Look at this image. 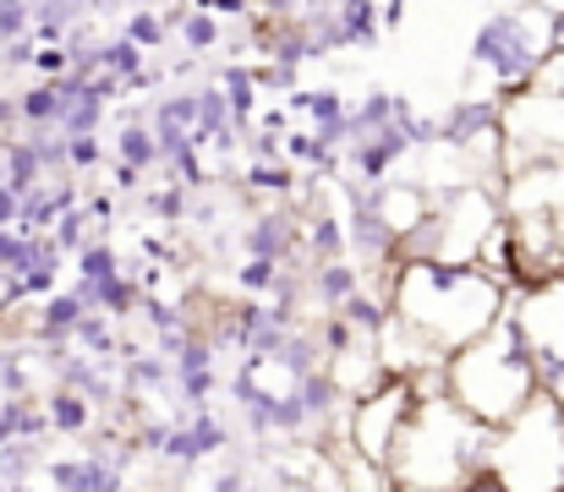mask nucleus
Returning a JSON list of instances; mask_svg holds the SVG:
<instances>
[{"mask_svg": "<svg viewBox=\"0 0 564 492\" xmlns=\"http://www.w3.org/2000/svg\"><path fill=\"white\" fill-rule=\"evenodd\" d=\"M510 313L505 285L482 269H444V263H411L394 285L389 324L378 328V356L389 378H422L449 367L455 350L482 339Z\"/></svg>", "mask_w": 564, "mask_h": 492, "instance_id": "f257e3e1", "label": "nucleus"}, {"mask_svg": "<svg viewBox=\"0 0 564 492\" xmlns=\"http://www.w3.org/2000/svg\"><path fill=\"white\" fill-rule=\"evenodd\" d=\"M494 433L488 422H477L466 405H455L449 394L422 400L411 411V422L394 438L389 455V477L394 488H422V492H471L488 482V455H494Z\"/></svg>", "mask_w": 564, "mask_h": 492, "instance_id": "f03ea898", "label": "nucleus"}, {"mask_svg": "<svg viewBox=\"0 0 564 492\" xmlns=\"http://www.w3.org/2000/svg\"><path fill=\"white\" fill-rule=\"evenodd\" d=\"M444 383H449V400L466 405L488 427H505L510 416H521L543 394L538 361H532V350H527V339H521V328H516L510 313L488 328L482 339H471L466 350L449 356Z\"/></svg>", "mask_w": 564, "mask_h": 492, "instance_id": "7ed1b4c3", "label": "nucleus"}, {"mask_svg": "<svg viewBox=\"0 0 564 492\" xmlns=\"http://www.w3.org/2000/svg\"><path fill=\"white\" fill-rule=\"evenodd\" d=\"M488 482L499 492H564V405L549 389L494 433Z\"/></svg>", "mask_w": 564, "mask_h": 492, "instance_id": "20e7f679", "label": "nucleus"}, {"mask_svg": "<svg viewBox=\"0 0 564 492\" xmlns=\"http://www.w3.org/2000/svg\"><path fill=\"white\" fill-rule=\"evenodd\" d=\"M510 318H516L532 361H538L543 389H560L564 383V280H549L538 291H521L510 302Z\"/></svg>", "mask_w": 564, "mask_h": 492, "instance_id": "39448f33", "label": "nucleus"}, {"mask_svg": "<svg viewBox=\"0 0 564 492\" xmlns=\"http://www.w3.org/2000/svg\"><path fill=\"white\" fill-rule=\"evenodd\" d=\"M416 405H422L416 383H411V378H389L383 389H373L368 400L351 405V449H357L362 460H373V466H389L394 438H400V427L411 422Z\"/></svg>", "mask_w": 564, "mask_h": 492, "instance_id": "423d86ee", "label": "nucleus"}, {"mask_svg": "<svg viewBox=\"0 0 564 492\" xmlns=\"http://www.w3.org/2000/svg\"><path fill=\"white\" fill-rule=\"evenodd\" d=\"M543 44H554V39H538V33L527 28V17H494V22L477 33V61H482L499 83H521V77L538 72Z\"/></svg>", "mask_w": 564, "mask_h": 492, "instance_id": "0eeeda50", "label": "nucleus"}, {"mask_svg": "<svg viewBox=\"0 0 564 492\" xmlns=\"http://www.w3.org/2000/svg\"><path fill=\"white\" fill-rule=\"evenodd\" d=\"M50 482H55L61 492H121L116 471H110V466H99V455H88V460H61V466H50Z\"/></svg>", "mask_w": 564, "mask_h": 492, "instance_id": "6e6552de", "label": "nucleus"}, {"mask_svg": "<svg viewBox=\"0 0 564 492\" xmlns=\"http://www.w3.org/2000/svg\"><path fill=\"white\" fill-rule=\"evenodd\" d=\"M219 444H225V427H219L214 416H197L192 427H176V433H171L165 449H171L176 460H197V455H208V449H219Z\"/></svg>", "mask_w": 564, "mask_h": 492, "instance_id": "1a4fd4ad", "label": "nucleus"}, {"mask_svg": "<svg viewBox=\"0 0 564 492\" xmlns=\"http://www.w3.org/2000/svg\"><path fill=\"white\" fill-rule=\"evenodd\" d=\"M50 422H55L61 433H77V427H88V405H83L77 394H55V400H50Z\"/></svg>", "mask_w": 564, "mask_h": 492, "instance_id": "9d476101", "label": "nucleus"}, {"mask_svg": "<svg viewBox=\"0 0 564 492\" xmlns=\"http://www.w3.org/2000/svg\"><path fill=\"white\" fill-rule=\"evenodd\" d=\"M77 313H83V296H61V302H50L44 328H50V334H66V328H77Z\"/></svg>", "mask_w": 564, "mask_h": 492, "instance_id": "9b49d317", "label": "nucleus"}, {"mask_svg": "<svg viewBox=\"0 0 564 492\" xmlns=\"http://www.w3.org/2000/svg\"><path fill=\"white\" fill-rule=\"evenodd\" d=\"M324 291H329L335 302H340V296H351V274H346V269H329V274H324Z\"/></svg>", "mask_w": 564, "mask_h": 492, "instance_id": "f8f14e48", "label": "nucleus"}, {"mask_svg": "<svg viewBox=\"0 0 564 492\" xmlns=\"http://www.w3.org/2000/svg\"><path fill=\"white\" fill-rule=\"evenodd\" d=\"M149 154H154V143L143 132H127V160H149Z\"/></svg>", "mask_w": 564, "mask_h": 492, "instance_id": "ddd939ff", "label": "nucleus"}, {"mask_svg": "<svg viewBox=\"0 0 564 492\" xmlns=\"http://www.w3.org/2000/svg\"><path fill=\"white\" fill-rule=\"evenodd\" d=\"M17 22H22V0H6V6H0V28L11 33Z\"/></svg>", "mask_w": 564, "mask_h": 492, "instance_id": "4468645a", "label": "nucleus"}, {"mask_svg": "<svg viewBox=\"0 0 564 492\" xmlns=\"http://www.w3.org/2000/svg\"><path fill=\"white\" fill-rule=\"evenodd\" d=\"M187 33H192V39H197V44H208V39H214V28H208L203 17H192V22H187Z\"/></svg>", "mask_w": 564, "mask_h": 492, "instance_id": "2eb2a0df", "label": "nucleus"}, {"mask_svg": "<svg viewBox=\"0 0 564 492\" xmlns=\"http://www.w3.org/2000/svg\"><path fill=\"white\" fill-rule=\"evenodd\" d=\"M554 50L564 55V11H554Z\"/></svg>", "mask_w": 564, "mask_h": 492, "instance_id": "dca6fc26", "label": "nucleus"}, {"mask_svg": "<svg viewBox=\"0 0 564 492\" xmlns=\"http://www.w3.org/2000/svg\"><path fill=\"white\" fill-rule=\"evenodd\" d=\"M471 492H499V488H494V482H477V488H471Z\"/></svg>", "mask_w": 564, "mask_h": 492, "instance_id": "f3484780", "label": "nucleus"}, {"mask_svg": "<svg viewBox=\"0 0 564 492\" xmlns=\"http://www.w3.org/2000/svg\"><path fill=\"white\" fill-rule=\"evenodd\" d=\"M549 394H554V400H560V405H564V383H560V389H549Z\"/></svg>", "mask_w": 564, "mask_h": 492, "instance_id": "a211bd4d", "label": "nucleus"}]
</instances>
